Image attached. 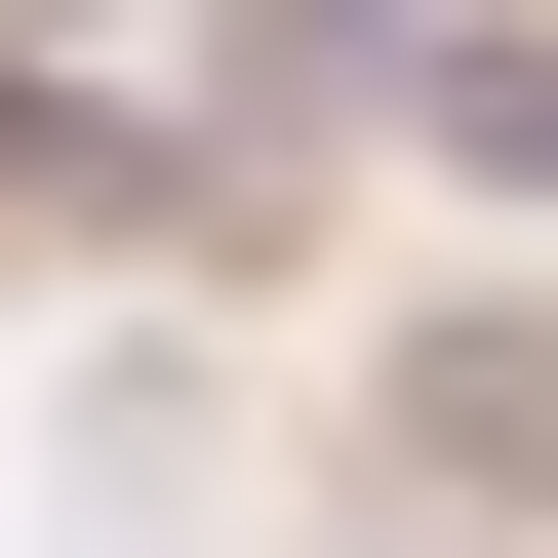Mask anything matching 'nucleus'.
<instances>
[{
  "label": "nucleus",
  "instance_id": "3",
  "mask_svg": "<svg viewBox=\"0 0 558 558\" xmlns=\"http://www.w3.org/2000/svg\"><path fill=\"white\" fill-rule=\"evenodd\" d=\"M439 160H478V199H558V40H439Z\"/></svg>",
  "mask_w": 558,
  "mask_h": 558
},
{
  "label": "nucleus",
  "instance_id": "1",
  "mask_svg": "<svg viewBox=\"0 0 558 558\" xmlns=\"http://www.w3.org/2000/svg\"><path fill=\"white\" fill-rule=\"evenodd\" d=\"M399 439H439L478 519H558V319H439V360H399Z\"/></svg>",
  "mask_w": 558,
  "mask_h": 558
},
{
  "label": "nucleus",
  "instance_id": "2",
  "mask_svg": "<svg viewBox=\"0 0 558 558\" xmlns=\"http://www.w3.org/2000/svg\"><path fill=\"white\" fill-rule=\"evenodd\" d=\"M360 81H439V0H240V120H360Z\"/></svg>",
  "mask_w": 558,
  "mask_h": 558
}]
</instances>
